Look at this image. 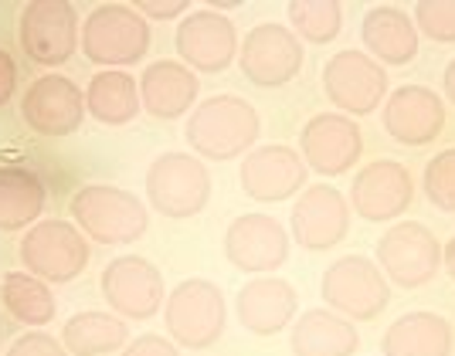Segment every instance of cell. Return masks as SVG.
Wrapping results in <instances>:
<instances>
[{"instance_id": "13", "label": "cell", "mask_w": 455, "mask_h": 356, "mask_svg": "<svg viewBox=\"0 0 455 356\" xmlns=\"http://www.w3.org/2000/svg\"><path fill=\"white\" fill-rule=\"evenodd\" d=\"M20 115L38 136L61 139L76 132L85 119V92L72 78L41 75L20 95Z\"/></svg>"}, {"instance_id": "30", "label": "cell", "mask_w": 455, "mask_h": 356, "mask_svg": "<svg viewBox=\"0 0 455 356\" xmlns=\"http://www.w3.org/2000/svg\"><path fill=\"white\" fill-rule=\"evenodd\" d=\"M289 20L309 44H326L340 35L343 11L333 0H296L289 4Z\"/></svg>"}, {"instance_id": "16", "label": "cell", "mask_w": 455, "mask_h": 356, "mask_svg": "<svg viewBox=\"0 0 455 356\" xmlns=\"http://www.w3.org/2000/svg\"><path fill=\"white\" fill-rule=\"evenodd\" d=\"M177 55L190 72H225L238 55V31L218 11H194L177 28Z\"/></svg>"}, {"instance_id": "2", "label": "cell", "mask_w": 455, "mask_h": 356, "mask_svg": "<svg viewBox=\"0 0 455 356\" xmlns=\"http://www.w3.org/2000/svg\"><path fill=\"white\" fill-rule=\"evenodd\" d=\"M72 221L85 238L99 244H133L147 234V204L130 190L109 184H85L72 197Z\"/></svg>"}, {"instance_id": "26", "label": "cell", "mask_w": 455, "mask_h": 356, "mask_svg": "<svg viewBox=\"0 0 455 356\" xmlns=\"http://www.w3.org/2000/svg\"><path fill=\"white\" fill-rule=\"evenodd\" d=\"M48 204V187L35 170L0 167V231L35 227Z\"/></svg>"}, {"instance_id": "28", "label": "cell", "mask_w": 455, "mask_h": 356, "mask_svg": "<svg viewBox=\"0 0 455 356\" xmlns=\"http://www.w3.org/2000/svg\"><path fill=\"white\" fill-rule=\"evenodd\" d=\"M130 339V329L123 316L116 312H76L61 329V343L72 356H102L116 353Z\"/></svg>"}, {"instance_id": "9", "label": "cell", "mask_w": 455, "mask_h": 356, "mask_svg": "<svg viewBox=\"0 0 455 356\" xmlns=\"http://www.w3.org/2000/svg\"><path fill=\"white\" fill-rule=\"evenodd\" d=\"M20 48L35 65H65L78 48V14L72 4L61 0H38L20 11Z\"/></svg>"}, {"instance_id": "1", "label": "cell", "mask_w": 455, "mask_h": 356, "mask_svg": "<svg viewBox=\"0 0 455 356\" xmlns=\"http://www.w3.org/2000/svg\"><path fill=\"white\" fill-rule=\"evenodd\" d=\"M259 130L262 119L251 102L238 95H211L190 113L184 136L194 153L208 160H231L259 139Z\"/></svg>"}, {"instance_id": "19", "label": "cell", "mask_w": 455, "mask_h": 356, "mask_svg": "<svg viewBox=\"0 0 455 356\" xmlns=\"http://www.w3.org/2000/svg\"><path fill=\"white\" fill-rule=\"evenodd\" d=\"M411 194H415L411 173L401 163H395V160H378V163L363 167L354 177L350 204H354V210L361 214L363 221L384 225V221H395L408 210Z\"/></svg>"}, {"instance_id": "4", "label": "cell", "mask_w": 455, "mask_h": 356, "mask_svg": "<svg viewBox=\"0 0 455 356\" xmlns=\"http://www.w3.org/2000/svg\"><path fill=\"white\" fill-rule=\"evenodd\" d=\"M171 336L188 350H208L225 333L228 305L221 289L208 279H184L164 302Z\"/></svg>"}, {"instance_id": "34", "label": "cell", "mask_w": 455, "mask_h": 356, "mask_svg": "<svg viewBox=\"0 0 455 356\" xmlns=\"http://www.w3.org/2000/svg\"><path fill=\"white\" fill-rule=\"evenodd\" d=\"M123 356H180V350L164 336H140L123 350Z\"/></svg>"}, {"instance_id": "33", "label": "cell", "mask_w": 455, "mask_h": 356, "mask_svg": "<svg viewBox=\"0 0 455 356\" xmlns=\"http://www.w3.org/2000/svg\"><path fill=\"white\" fill-rule=\"evenodd\" d=\"M7 356H68V350L61 339L48 336V333H24L11 343Z\"/></svg>"}, {"instance_id": "22", "label": "cell", "mask_w": 455, "mask_h": 356, "mask_svg": "<svg viewBox=\"0 0 455 356\" xmlns=\"http://www.w3.org/2000/svg\"><path fill=\"white\" fill-rule=\"evenodd\" d=\"M140 102L153 119H180L197 102V75L180 61H153L140 75Z\"/></svg>"}, {"instance_id": "20", "label": "cell", "mask_w": 455, "mask_h": 356, "mask_svg": "<svg viewBox=\"0 0 455 356\" xmlns=\"http://www.w3.org/2000/svg\"><path fill=\"white\" fill-rule=\"evenodd\" d=\"M238 177H242V190L248 197L279 204V201H289L292 194H303L306 163L303 156L289 146H259L245 156Z\"/></svg>"}, {"instance_id": "36", "label": "cell", "mask_w": 455, "mask_h": 356, "mask_svg": "<svg viewBox=\"0 0 455 356\" xmlns=\"http://www.w3.org/2000/svg\"><path fill=\"white\" fill-rule=\"evenodd\" d=\"M184 11H188V4H180V0H156V4H143V7H140V14H143V18L147 20H173V18H180V14H184Z\"/></svg>"}, {"instance_id": "29", "label": "cell", "mask_w": 455, "mask_h": 356, "mask_svg": "<svg viewBox=\"0 0 455 356\" xmlns=\"http://www.w3.org/2000/svg\"><path fill=\"white\" fill-rule=\"evenodd\" d=\"M0 302L11 312V319H18L20 326H31V329H41L55 319V296L48 281L35 279L31 272H7L0 279Z\"/></svg>"}, {"instance_id": "25", "label": "cell", "mask_w": 455, "mask_h": 356, "mask_svg": "<svg viewBox=\"0 0 455 356\" xmlns=\"http://www.w3.org/2000/svg\"><path fill=\"white\" fill-rule=\"evenodd\" d=\"M357 329L350 319L337 316L333 309H309L292 329V353L296 356H354Z\"/></svg>"}, {"instance_id": "7", "label": "cell", "mask_w": 455, "mask_h": 356, "mask_svg": "<svg viewBox=\"0 0 455 356\" xmlns=\"http://www.w3.org/2000/svg\"><path fill=\"white\" fill-rule=\"evenodd\" d=\"M323 302L343 319H374L391 302V285L374 262L361 255H347L326 268L323 275Z\"/></svg>"}, {"instance_id": "5", "label": "cell", "mask_w": 455, "mask_h": 356, "mask_svg": "<svg viewBox=\"0 0 455 356\" xmlns=\"http://www.w3.org/2000/svg\"><path fill=\"white\" fill-rule=\"evenodd\" d=\"M20 262L35 279L68 285L89 265V241L72 221H38L20 238Z\"/></svg>"}, {"instance_id": "21", "label": "cell", "mask_w": 455, "mask_h": 356, "mask_svg": "<svg viewBox=\"0 0 455 356\" xmlns=\"http://www.w3.org/2000/svg\"><path fill=\"white\" fill-rule=\"evenodd\" d=\"M235 305H238V319L248 333L275 336L292 322L296 309H299V296L285 279L262 275V279H251L242 285Z\"/></svg>"}, {"instance_id": "14", "label": "cell", "mask_w": 455, "mask_h": 356, "mask_svg": "<svg viewBox=\"0 0 455 356\" xmlns=\"http://www.w3.org/2000/svg\"><path fill=\"white\" fill-rule=\"evenodd\" d=\"M303 163L323 177H340L350 167H357L363 153L361 126L340 113H320L303 126Z\"/></svg>"}, {"instance_id": "32", "label": "cell", "mask_w": 455, "mask_h": 356, "mask_svg": "<svg viewBox=\"0 0 455 356\" xmlns=\"http://www.w3.org/2000/svg\"><path fill=\"white\" fill-rule=\"evenodd\" d=\"M415 28L432 41H455V0H425L415 7Z\"/></svg>"}, {"instance_id": "17", "label": "cell", "mask_w": 455, "mask_h": 356, "mask_svg": "<svg viewBox=\"0 0 455 356\" xmlns=\"http://www.w3.org/2000/svg\"><path fill=\"white\" fill-rule=\"evenodd\" d=\"M380 123L391 139H398L404 146H425L445 130V102L425 85H401L384 102Z\"/></svg>"}, {"instance_id": "23", "label": "cell", "mask_w": 455, "mask_h": 356, "mask_svg": "<svg viewBox=\"0 0 455 356\" xmlns=\"http://www.w3.org/2000/svg\"><path fill=\"white\" fill-rule=\"evenodd\" d=\"M363 48L380 65H408L418 55V28L398 7H374L361 24Z\"/></svg>"}, {"instance_id": "12", "label": "cell", "mask_w": 455, "mask_h": 356, "mask_svg": "<svg viewBox=\"0 0 455 356\" xmlns=\"http://www.w3.org/2000/svg\"><path fill=\"white\" fill-rule=\"evenodd\" d=\"M102 296L123 319H150L164 309V275L143 255H119L102 272Z\"/></svg>"}, {"instance_id": "35", "label": "cell", "mask_w": 455, "mask_h": 356, "mask_svg": "<svg viewBox=\"0 0 455 356\" xmlns=\"http://www.w3.org/2000/svg\"><path fill=\"white\" fill-rule=\"evenodd\" d=\"M14 89H18V65H14V58L0 48V109L14 99Z\"/></svg>"}, {"instance_id": "15", "label": "cell", "mask_w": 455, "mask_h": 356, "mask_svg": "<svg viewBox=\"0 0 455 356\" xmlns=\"http://www.w3.org/2000/svg\"><path fill=\"white\" fill-rule=\"evenodd\" d=\"M225 255L248 275H268L289 258V234L268 214H242L225 234Z\"/></svg>"}, {"instance_id": "31", "label": "cell", "mask_w": 455, "mask_h": 356, "mask_svg": "<svg viewBox=\"0 0 455 356\" xmlns=\"http://www.w3.org/2000/svg\"><path fill=\"white\" fill-rule=\"evenodd\" d=\"M425 197L438 210H455V150H442L425 167Z\"/></svg>"}, {"instance_id": "24", "label": "cell", "mask_w": 455, "mask_h": 356, "mask_svg": "<svg viewBox=\"0 0 455 356\" xmlns=\"http://www.w3.org/2000/svg\"><path fill=\"white\" fill-rule=\"evenodd\" d=\"M384 356H449L452 353V326L435 312H408L391 322L380 339Z\"/></svg>"}, {"instance_id": "10", "label": "cell", "mask_w": 455, "mask_h": 356, "mask_svg": "<svg viewBox=\"0 0 455 356\" xmlns=\"http://www.w3.org/2000/svg\"><path fill=\"white\" fill-rule=\"evenodd\" d=\"M323 92L340 113L371 115L378 113V106L384 102L387 72L371 55L347 48L323 65Z\"/></svg>"}, {"instance_id": "8", "label": "cell", "mask_w": 455, "mask_h": 356, "mask_svg": "<svg viewBox=\"0 0 455 356\" xmlns=\"http://www.w3.org/2000/svg\"><path fill=\"white\" fill-rule=\"evenodd\" d=\"M378 262L384 268V279H391L401 289H418L435 279L442 265V244L425 225L398 221L380 234Z\"/></svg>"}, {"instance_id": "6", "label": "cell", "mask_w": 455, "mask_h": 356, "mask_svg": "<svg viewBox=\"0 0 455 356\" xmlns=\"http://www.w3.org/2000/svg\"><path fill=\"white\" fill-rule=\"evenodd\" d=\"M147 197L164 218H194L211 201L208 167L201 163V156L190 153H164L147 170Z\"/></svg>"}, {"instance_id": "11", "label": "cell", "mask_w": 455, "mask_h": 356, "mask_svg": "<svg viewBox=\"0 0 455 356\" xmlns=\"http://www.w3.org/2000/svg\"><path fill=\"white\" fill-rule=\"evenodd\" d=\"M238 61L251 85L283 89L285 82H292L303 68V41L296 38V31H289L275 20H266L248 31Z\"/></svg>"}, {"instance_id": "27", "label": "cell", "mask_w": 455, "mask_h": 356, "mask_svg": "<svg viewBox=\"0 0 455 356\" xmlns=\"http://www.w3.org/2000/svg\"><path fill=\"white\" fill-rule=\"evenodd\" d=\"M140 82L123 68H106L92 75L85 89V113L102 126H126L140 115Z\"/></svg>"}, {"instance_id": "18", "label": "cell", "mask_w": 455, "mask_h": 356, "mask_svg": "<svg viewBox=\"0 0 455 356\" xmlns=\"http://www.w3.org/2000/svg\"><path fill=\"white\" fill-rule=\"evenodd\" d=\"M289 221H292V238L303 244L306 251H330L350 231V207L340 190L316 184L299 194Z\"/></svg>"}, {"instance_id": "37", "label": "cell", "mask_w": 455, "mask_h": 356, "mask_svg": "<svg viewBox=\"0 0 455 356\" xmlns=\"http://www.w3.org/2000/svg\"><path fill=\"white\" fill-rule=\"evenodd\" d=\"M442 85H445V95H449V102L455 106V58L449 61V68H445V82H442Z\"/></svg>"}, {"instance_id": "3", "label": "cell", "mask_w": 455, "mask_h": 356, "mask_svg": "<svg viewBox=\"0 0 455 356\" xmlns=\"http://www.w3.org/2000/svg\"><path fill=\"white\" fill-rule=\"evenodd\" d=\"M150 44V20L126 4H102L82 24V51L102 68L136 65L140 58H147Z\"/></svg>"}, {"instance_id": "38", "label": "cell", "mask_w": 455, "mask_h": 356, "mask_svg": "<svg viewBox=\"0 0 455 356\" xmlns=\"http://www.w3.org/2000/svg\"><path fill=\"white\" fill-rule=\"evenodd\" d=\"M445 268H449V275L455 279V234H452V241L445 244Z\"/></svg>"}]
</instances>
